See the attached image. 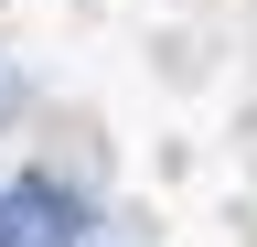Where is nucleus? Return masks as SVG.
I'll return each mask as SVG.
<instances>
[{"mask_svg":"<svg viewBox=\"0 0 257 247\" xmlns=\"http://www.w3.org/2000/svg\"><path fill=\"white\" fill-rule=\"evenodd\" d=\"M0 247H86L75 194H64V183H43V172H22L11 194H0Z\"/></svg>","mask_w":257,"mask_h":247,"instance_id":"1","label":"nucleus"}]
</instances>
